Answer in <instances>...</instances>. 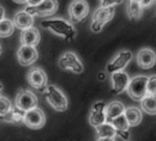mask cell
I'll list each match as a JSON object with an SVG mask.
<instances>
[{"instance_id":"1","label":"cell","mask_w":156,"mask_h":141,"mask_svg":"<svg viewBox=\"0 0 156 141\" xmlns=\"http://www.w3.org/2000/svg\"><path fill=\"white\" fill-rule=\"evenodd\" d=\"M41 26L53 34L63 38L66 40H73L76 29L72 22L62 18H55L41 21Z\"/></svg>"},{"instance_id":"2","label":"cell","mask_w":156,"mask_h":141,"mask_svg":"<svg viewBox=\"0 0 156 141\" xmlns=\"http://www.w3.org/2000/svg\"><path fill=\"white\" fill-rule=\"evenodd\" d=\"M116 13L115 7L110 8H104L99 7L98 8L92 16V21H91V30L95 33L100 32L104 26L112 20Z\"/></svg>"},{"instance_id":"3","label":"cell","mask_w":156,"mask_h":141,"mask_svg":"<svg viewBox=\"0 0 156 141\" xmlns=\"http://www.w3.org/2000/svg\"><path fill=\"white\" fill-rule=\"evenodd\" d=\"M48 103L59 112H63L68 108V100L63 92L55 85H48L44 90Z\"/></svg>"},{"instance_id":"4","label":"cell","mask_w":156,"mask_h":141,"mask_svg":"<svg viewBox=\"0 0 156 141\" xmlns=\"http://www.w3.org/2000/svg\"><path fill=\"white\" fill-rule=\"evenodd\" d=\"M147 80L148 76L138 75L129 80L127 93L134 101H140L147 95Z\"/></svg>"},{"instance_id":"5","label":"cell","mask_w":156,"mask_h":141,"mask_svg":"<svg viewBox=\"0 0 156 141\" xmlns=\"http://www.w3.org/2000/svg\"><path fill=\"white\" fill-rule=\"evenodd\" d=\"M58 7L59 5L57 0H42L37 6H27L24 10L33 17L45 18L53 15L57 11Z\"/></svg>"},{"instance_id":"6","label":"cell","mask_w":156,"mask_h":141,"mask_svg":"<svg viewBox=\"0 0 156 141\" xmlns=\"http://www.w3.org/2000/svg\"><path fill=\"white\" fill-rule=\"evenodd\" d=\"M89 14V5L86 0H73L68 9L69 19L72 22H80Z\"/></svg>"},{"instance_id":"7","label":"cell","mask_w":156,"mask_h":141,"mask_svg":"<svg viewBox=\"0 0 156 141\" xmlns=\"http://www.w3.org/2000/svg\"><path fill=\"white\" fill-rule=\"evenodd\" d=\"M60 67L63 70H71L74 74H81L84 70V65L78 56L72 52L67 51L62 55L59 60Z\"/></svg>"},{"instance_id":"8","label":"cell","mask_w":156,"mask_h":141,"mask_svg":"<svg viewBox=\"0 0 156 141\" xmlns=\"http://www.w3.org/2000/svg\"><path fill=\"white\" fill-rule=\"evenodd\" d=\"M15 104L17 108L23 112L31 110L38 105L37 96L29 90H21L16 96Z\"/></svg>"},{"instance_id":"9","label":"cell","mask_w":156,"mask_h":141,"mask_svg":"<svg viewBox=\"0 0 156 141\" xmlns=\"http://www.w3.org/2000/svg\"><path fill=\"white\" fill-rule=\"evenodd\" d=\"M132 53L129 50H121L119 51L113 60L107 65V72L108 74H113L115 72L123 70L127 65L132 60Z\"/></svg>"},{"instance_id":"10","label":"cell","mask_w":156,"mask_h":141,"mask_svg":"<svg viewBox=\"0 0 156 141\" xmlns=\"http://www.w3.org/2000/svg\"><path fill=\"white\" fill-rule=\"evenodd\" d=\"M46 121V117L41 109L35 107L31 110L25 112L23 122L25 125L31 129L41 128Z\"/></svg>"},{"instance_id":"11","label":"cell","mask_w":156,"mask_h":141,"mask_svg":"<svg viewBox=\"0 0 156 141\" xmlns=\"http://www.w3.org/2000/svg\"><path fill=\"white\" fill-rule=\"evenodd\" d=\"M28 82L35 89L45 90L47 86V75L42 69L38 67L32 68L28 74Z\"/></svg>"},{"instance_id":"12","label":"cell","mask_w":156,"mask_h":141,"mask_svg":"<svg viewBox=\"0 0 156 141\" xmlns=\"http://www.w3.org/2000/svg\"><path fill=\"white\" fill-rule=\"evenodd\" d=\"M136 61L138 66L141 69H151L156 62V54L150 48H142L138 51Z\"/></svg>"},{"instance_id":"13","label":"cell","mask_w":156,"mask_h":141,"mask_svg":"<svg viewBox=\"0 0 156 141\" xmlns=\"http://www.w3.org/2000/svg\"><path fill=\"white\" fill-rule=\"evenodd\" d=\"M129 77L127 73L124 70L115 72L111 74V84H112V92L116 95H119L127 91Z\"/></svg>"},{"instance_id":"14","label":"cell","mask_w":156,"mask_h":141,"mask_svg":"<svg viewBox=\"0 0 156 141\" xmlns=\"http://www.w3.org/2000/svg\"><path fill=\"white\" fill-rule=\"evenodd\" d=\"M39 54L35 47L21 45L18 50V60L23 66H29L38 60Z\"/></svg>"},{"instance_id":"15","label":"cell","mask_w":156,"mask_h":141,"mask_svg":"<svg viewBox=\"0 0 156 141\" xmlns=\"http://www.w3.org/2000/svg\"><path fill=\"white\" fill-rule=\"evenodd\" d=\"M106 105L103 102H98L93 105L89 115V123L92 126L97 127L106 122Z\"/></svg>"},{"instance_id":"16","label":"cell","mask_w":156,"mask_h":141,"mask_svg":"<svg viewBox=\"0 0 156 141\" xmlns=\"http://www.w3.org/2000/svg\"><path fill=\"white\" fill-rule=\"evenodd\" d=\"M13 24L16 28L24 30L33 27L34 24V17L26 12L25 10L19 11L13 18Z\"/></svg>"},{"instance_id":"17","label":"cell","mask_w":156,"mask_h":141,"mask_svg":"<svg viewBox=\"0 0 156 141\" xmlns=\"http://www.w3.org/2000/svg\"><path fill=\"white\" fill-rule=\"evenodd\" d=\"M41 35L38 29L31 27L30 29H24L21 32L20 41L21 45H28V46H37L40 42Z\"/></svg>"},{"instance_id":"18","label":"cell","mask_w":156,"mask_h":141,"mask_svg":"<svg viewBox=\"0 0 156 141\" xmlns=\"http://www.w3.org/2000/svg\"><path fill=\"white\" fill-rule=\"evenodd\" d=\"M125 105L119 101H114L112 103H110L108 106H106V122L110 123L111 120H113L114 118L119 116L120 115L124 114L125 111Z\"/></svg>"},{"instance_id":"19","label":"cell","mask_w":156,"mask_h":141,"mask_svg":"<svg viewBox=\"0 0 156 141\" xmlns=\"http://www.w3.org/2000/svg\"><path fill=\"white\" fill-rule=\"evenodd\" d=\"M124 115L129 126H136L140 125L142 120V112L136 106H129L125 108Z\"/></svg>"},{"instance_id":"20","label":"cell","mask_w":156,"mask_h":141,"mask_svg":"<svg viewBox=\"0 0 156 141\" xmlns=\"http://www.w3.org/2000/svg\"><path fill=\"white\" fill-rule=\"evenodd\" d=\"M143 12L142 6L137 1V0H129L128 7H127V13L128 17L131 20H139Z\"/></svg>"},{"instance_id":"21","label":"cell","mask_w":156,"mask_h":141,"mask_svg":"<svg viewBox=\"0 0 156 141\" xmlns=\"http://www.w3.org/2000/svg\"><path fill=\"white\" fill-rule=\"evenodd\" d=\"M141 109L148 115H156V99L153 95H146L140 101Z\"/></svg>"},{"instance_id":"22","label":"cell","mask_w":156,"mask_h":141,"mask_svg":"<svg viewBox=\"0 0 156 141\" xmlns=\"http://www.w3.org/2000/svg\"><path fill=\"white\" fill-rule=\"evenodd\" d=\"M97 134L98 137H115L117 136L116 128L111 125V123L105 122L100 126L96 127Z\"/></svg>"},{"instance_id":"23","label":"cell","mask_w":156,"mask_h":141,"mask_svg":"<svg viewBox=\"0 0 156 141\" xmlns=\"http://www.w3.org/2000/svg\"><path fill=\"white\" fill-rule=\"evenodd\" d=\"M15 26L13 21L8 19H4L0 21V38H8L14 32Z\"/></svg>"},{"instance_id":"24","label":"cell","mask_w":156,"mask_h":141,"mask_svg":"<svg viewBox=\"0 0 156 141\" xmlns=\"http://www.w3.org/2000/svg\"><path fill=\"white\" fill-rule=\"evenodd\" d=\"M24 114L25 112L20 110L19 108L16 109H11L5 116L1 117L0 119L4 120L6 122H10V123H16V122H20L24 118Z\"/></svg>"},{"instance_id":"25","label":"cell","mask_w":156,"mask_h":141,"mask_svg":"<svg viewBox=\"0 0 156 141\" xmlns=\"http://www.w3.org/2000/svg\"><path fill=\"white\" fill-rule=\"evenodd\" d=\"M111 125L116 128V130L118 131H124V130H129V125L124 115H120L119 116L114 118L113 120H111Z\"/></svg>"},{"instance_id":"26","label":"cell","mask_w":156,"mask_h":141,"mask_svg":"<svg viewBox=\"0 0 156 141\" xmlns=\"http://www.w3.org/2000/svg\"><path fill=\"white\" fill-rule=\"evenodd\" d=\"M11 109L12 105L10 101L8 98L0 95V118L5 116Z\"/></svg>"},{"instance_id":"27","label":"cell","mask_w":156,"mask_h":141,"mask_svg":"<svg viewBox=\"0 0 156 141\" xmlns=\"http://www.w3.org/2000/svg\"><path fill=\"white\" fill-rule=\"evenodd\" d=\"M156 93V75L148 76L147 80V95H153Z\"/></svg>"},{"instance_id":"28","label":"cell","mask_w":156,"mask_h":141,"mask_svg":"<svg viewBox=\"0 0 156 141\" xmlns=\"http://www.w3.org/2000/svg\"><path fill=\"white\" fill-rule=\"evenodd\" d=\"M123 2V0H100V7L104 8H110L116 7Z\"/></svg>"},{"instance_id":"29","label":"cell","mask_w":156,"mask_h":141,"mask_svg":"<svg viewBox=\"0 0 156 141\" xmlns=\"http://www.w3.org/2000/svg\"><path fill=\"white\" fill-rule=\"evenodd\" d=\"M117 135L120 136L123 140H128L129 138V130H124V131H118L117 130Z\"/></svg>"},{"instance_id":"30","label":"cell","mask_w":156,"mask_h":141,"mask_svg":"<svg viewBox=\"0 0 156 141\" xmlns=\"http://www.w3.org/2000/svg\"><path fill=\"white\" fill-rule=\"evenodd\" d=\"M137 1L142 6V8H148L150 7L152 3H154L156 0H137Z\"/></svg>"},{"instance_id":"31","label":"cell","mask_w":156,"mask_h":141,"mask_svg":"<svg viewBox=\"0 0 156 141\" xmlns=\"http://www.w3.org/2000/svg\"><path fill=\"white\" fill-rule=\"evenodd\" d=\"M41 1L42 0H27V4H28V6L34 7V6L39 5Z\"/></svg>"},{"instance_id":"32","label":"cell","mask_w":156,"mask_h":141,"mask_svg":"<svg viewBox=\"0 0 156 141\" xmlns=\"http://www.w3.org/2000/svg\"><path fill=\"white\" fill-rule=\"evenodd\" d=\"M5 16H6V10L2 6H0V21H2L4 19H6Z\"/></svg>"},{"instance_id":"33","label":"cell","mask_w":156,"mask_h":141,"mask_svg":"<svg viewBox=\"0 0 156 141\" xmlns=\"http://www.w3.org/2000/svg\"><path fill=\"white\" fill-rule=\"evenodd\" d=\"M97 141H115V137H98Z\"/></svg>"},{"instance_id":"34","label":"cell","mask_w":156,"mask_h":141,"mask_svg":"<svg viewBox=\"0 0 156 141\" xmlns=\"http://www.w3.org/2000/svg\"><path fill=\"white\" fill-rule=\"evenodd\" d=\"M98 79H99L100 81H104V80L106 79V74H104V73L98 74Z\"/></svg>"},{"instance_id":"35","label":"cell","mask_w":156,"mask_h":141,"mask_svg":"<svg viewBox=\"0 0 156 141\" xmlns=\"http://www.w3.org/2000/svg\"><path fill=\"white\" fill-rule=\"evenodd\" d=\"M16 3H19V4H24V3H27V0H13Z\"/></svg>"},{"instance_id":"36","label":"cell","mask_w":156,"mask_h":141,"mask_svg":"<svg viewBox=\"0 0 156 141\" xmlns=\"http://www.w3.org/2000/svg\"><path fill=\"white\" fill-rule=\"evenodd\" d=\"M2 91H3V84H2L1 83H0V95H1Z\"/></svg>"},{"instance_id":"37","label":"cell","mask_w":156,"mask_h":141,"mask_svg":"<svg viewBox=\"0 0 156 141\" xmlns=\"http://www.w3.org/2000/svg\"><path fill=\"white\" fill-rule=\"evenodd\" d=\"M2 53V48H1V45H0V55Z\"/></svg>"},{"instance_id":"38","label":"cell","mask_w":156,"mask_h":141,"mask_svg":"<svg viewBox=\"0 0 156 141\" xmlns=\"http://www.w3.org/2000/svg\"><path fill=\"white\" fill-rule=\"evenodd\" d=\"M153 96H154V97H155V99H156V93H155V94L153 95Z\"/></svg>"}]
</instances>
